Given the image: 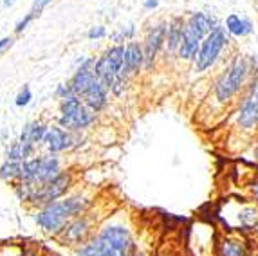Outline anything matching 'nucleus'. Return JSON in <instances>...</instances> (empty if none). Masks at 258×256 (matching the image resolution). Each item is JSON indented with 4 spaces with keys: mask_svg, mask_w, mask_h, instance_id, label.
I'll list each match as a JSON object with an SVG mask.
<instances>
[{
    "mask_svg": "<svg viewBox=\"0 0 258 256\" xmlns=\"http://www.w3.org/2000/svg\"><path fill=\"white\" fill-rule=\"evenodd\" d=\"M91 206L92 201H89L83 195L63 197L60 201H54L51 204L38 208V211L35 213V222L38 224V227L45 235L56 238L73 218L87 213Z\"/></svg>",
    "mask_w": 258,
    "mask_h": 256,
    "instance_id": "f257e3e1",
    "label": "nucleus"
},
{
    "mask_svg": "<svg viewBox=\"0 0 258 256\" xmlns=\"http://www.w3.org/2000/svg\"><path fill=\"white\" fill-rule=\"evenodd\" d=\"M92 238L98 247V256H134L138 251L132 229L121 220L105 222Z\"/></svg>",
    "mask_w": 258,
    "mask_h": 256,
    "instance_id": "f03ea898",
    "label": "nucleus"
},
{
    "mask_svg": "<svg viewBox=\"0 0 258 256\" xmlns=\"http://www.w3.org/2000/svg\"><path fill=\"white\" fill-rule=\"evenodd\" d=\"M251 74V63L245 56H235L229 65L224 69L215 80L213 85V99L217 105L224 107L233 101L235 96L240 94V90L247 87V80Z\"/></svg>",
    "mask_w": 258,
    "mask_h": 256,
    "instance_id": "7ed1b4c3",
    "label": "nucleus"
},
{
    "mask_svg": "<svg viewBox=\"0 0 258 256\" xmlns=\"http://www.w3.org/2000/svg\"><path fill=\"white\" fill-rule=\"evenodd\" d=\"M125 63V45L116 43L108 47L98 60H94V73L105 85L110 89L114 96H121L128 87V78L123 76Z\"/></svg>",
    "mask_w": 258,
    "mask_h": 256,
    "instance_id": "20e7f679",
    "label": "nucleus"
},
{
    "mask_svg": "<svg viewBox=\"0 0 258 256\" xmlns=\"http://www.w3.org/2000/svg\"><path fill=\"white\" fill-rule=\"evenodd\" d=\"M96 112L91 110L78 96L61 99L58 124L69 132H83L96 123Z\"/></svg>",
    "mask_w": 258,
    "mask_h": 256,
    "instance_id": "39448f33",
    "label": "nucleus"
},
{
    "mask_svg": "<svg viewBox=\"0 0 258 256\" xmlns=\"http://www.w3.org/2000/svg\"><path fill=\"white\" fill-rule=\"evenodd\" d=\"M61 171H63L61 159L56 154L38 155V157H31L22 162V180L33 186H42L49 182L60 175Z\"/></svg>",
    "mask_w": 258,
    "mask_h": 256,
    "instance_id": "423d86ee",
    "label": "nucleus"
},
{
    "mask_svg": "<svg viewBox=\"0 0 258 256\" xmlns=\"http://www.w3.org/2000/svg\"><path fill=\"white\" fill-rule=\"evenodd\" d=\"M229 43L228 31L224 26H219L208 34L204 42L201 43L197 58L194 60V71L197 74H203L210 71L211 67H215L217 61L222 58V52L226 51Z\"/></svg>",
    "mask_w": 258,
    "mask_h": 256,
    "instance_id": "0eeeda50",
    "label": "nucleus"
},
{
    "mask_svg": "<svg viewBox=\"0 0 258 256\" xmlns=\"http://www.w3.org/2000/svg\"><path fill=\"white\" fill-rule=\"evenodd\" d=\"M235 123L242 132H253L258 128V76H254L245 87L235 112Z\"/></svg>",
    "mask_w": 258,
    "mask_h": 256,
    "instance_id": "6e6552de",
    "label": "nucleus"
},
{
    "mask_svg": "<svg viewBox=\"0 0 258 256\" xmlns=\"http://www.w3.org/2000/svg\"><path fill=\"white\" fill-rule=\"evenodd\" d=\"M92 227H94V217H92L91 211H87V213L73 218L54 240H58L61 245L76 249L94 236V229Z\"/></svg>",
    "mask_w": 258,
    "mask_h": 256,
    "instance_id": "1a4fd4ad",
    "label": "nucleus"
},
{
    "mask_svg": "<svg viewBox=\"0 0 258 256\" xmlns=\"http://www.w3.org/2000/svg\"><path fill=\"white\" fill-rule=\"evenodd\" d=\"M85 139L82 132H69L61 128L60 124H51L47 128L43 146L47 148V154H61V152H73V150L82 148Z\"/></svg>",
    "mask_w": 258,
    "mask_h": 256,
    "instance_id": "9d476101",
    "label": "nucleus"
},
{
    "mask_svg": "<svg viewBox=\"0 0 258 256\" xmlns=\"http://www.w3.org/2000/svg\"><path fill=\"white\" fill-rule=\"evenodd\" d=\"M166 27L168 22H159L148 29L145 42H143V49H145V71H152L157 61V56L164 49L166 43Z\"/></svg>",
    "mask_w": 258,
    "mask_h": 256,
    "instance_id": "9b49d317",
    "label": "nucleus"
},
{
    "mask_svg": "<svg viewBox=\"0 0 258 256\" xmlns=\"http://www.w3.org/2000/svg\"><path fill=\"white\" fill-rule=\"evenodd\" d=\"M47 128L49 126L43 123V121H29L26 126L22 128L18 141L22 143V146H24V150H26L27 159L33 157L36 146L43 145V139H45Z\"/></svg>",
    "mask_w": 258,
    "mask_h": 256,
    "instance_id": "f8f14e48",
    "label": "nucleus"
},
{
    "mask_svg": "<svg viewBox=\"0 0 258 256\" xmlns=\"http://www.w3.org/2000/svg\"><path fill=\"white\" fill-rule=\"evenodd\" d=\"M145 69V49L143 43L130 40L125 45V63H123V76L134 78Z\"/></svg>",
    "mask_w": 258,
    "mask_h": 256,
    "instance_id": "ddd939ff",
    "label": "nucleus"
},
{
    "mask_svg": "<svg viewBox=\"0 0 258 256\" xmlns=\"http://www.w3.org/2000/svg\"><path fill=\"white\" fill-rule=\"evenodd\" d=\"M215 256H253V252L244 236L226 235L215 243Z\"/></svg>",
    "mask_w": 258,
    "mask_h": 256,
    "instance_id": "4468645a",
    "label": "nucleus"
},
{
    "mask_svg": "<svg viewBox=\"0 0 258 256\" xmlns=\"http://www.w3.org/2000/svg\"><path fill=\"white\" fill-rule=\"evenodd\" d=\"M108 94H110V89L96 76V80L89 85V89L83 92L80 99H82L91 110H94L96 114H98V112H101L108 105Z\"/></svg>",
    "mask_w": 258,
    "mask_h": 256,
    "instance_id": "2eb2a0df",
    "label": "nucleus"
},
{
    "mask_svg": "<svg viewBox=\"0 0 258 256\" xmlns=\"http://www.w3.org/2000/svg\"><path fill=\"white\" fill-rule=\"evenodd\" d=\"M186 29V18L182 17H173L168 22L166 27V43H164V51L166 56H177L179 47H181L182 36H184Z\"/></svg>",
    "mask_w": 258,
    "mask_h": 256,
    "instance_id": "dca6fc26",
    "label": "nucleus"
},
{
    "mask_svg": "<svg viewBox=\"0 0 258 256\" xmlns=\"http://www.w3.org/2000/svg\"><path fill=\"white\" fill-rule=\"evenodd\" d=\"M186 26L204 40L208 34H210L213 29H217L220 24L213 15L204 13V11H195V13H191L188 18H186Z\"/></svg>",
    "mask_w": 258,
    "mask_h": 256,
    "instance_id": "f3484780",
    "label": "nucleus"
},
{
    "mask_svg": "<svg viewBox=\"0 0 258 256\" xmlns=\"http://www.w3.org/2000/svg\"><path fill=\"white\" fill-rule=\"evenodd\" d=\"M203 42L204 40L201 38L199 34H195L194 31L186 26L181 47H179V52H177V58H179L181 61H191V63H194V60L197 58L199 49H201V43Z\"/></svg>",
    "mask_w": 258,
    "mask_h": 256,
    "instance_id": "a211bd4d",
    "label": "nucleus"
},
{
    "mask_svg": "<svg viewBox=\"0 0 258 256\" xmlns=\"http://www.w3.org/2000/svg\"><path fill=\"white\" fill-rule=\"evenodd\" d=\"M224 27L228 31V34L235 36V38H244V36H249L253 33V24L247 18L240 17L237 13H231L226 17V22H224Z\"/></svg>",
    "mask_w": 258,
    "mask_h": 256,
    "instance_id": "6ab92c4d",
    "label": "nucleus"
},
{
    "mask_svg": "<svg viewBox=\"0 0 258 256\" xmlns=\"http://www.w3.org/2000/svg\"><path fill=\"white\" fill-rule=\"evenodd\" d=\"M0 180L9 182L11 186L22 180V162L18 161H8L0 164Z\"/></svg>",
    "mask_w": 258,
    "mask_h": 256,
    "instance_id": "aec40b11",
    "label": "nucleus"
},
{
    "mask_svg": "<svg viewBox=\"0 0 258 256\" xmlns=\"http://www.w3.org/2000/svg\"><path fill=\"white\" fill-rule=\"evenodd\" d=\"M0 256H36L35 251H31L26 245L17 243H2L0 245Z\"/></svg>",
    "mask_w": 258,
    "mask_h": 256,
    "instance_id": "412c9836",
    "label": "nucleus"
},
{
    "mask_svg": "<svg viewBox=\"0 0 258 256\" xmlns=\"http://www.w3.org/2000/svg\"><path fill=\"white\" fill-rule=\"evenodd\" d=\"M6 159H8V161H18V162L27 161L26 150H24V146H22V143L18 141V139L8 146V150H6Z\"/></svg>",
    "mask_w": 258,
    "mask_h": 256,
    "instance_id": "4be33fe9",
    "label": "nucleus"
},
{
    "mask_svg": "<svg viewBox=\"0 0 258 256\" xmlns=\"http://www.w3.org/2000/svg\"><path fill=\"white\" fill-rule=\"evenodd\" d=\"M31 99H33V92H31V89H29V85H24L20 89V92L17 94V98H15V105L17 107H27L31 103Z\"/></svg>",
    "mask_w": 258,
    "mask_h": 256,
    "instance_id": "5701e85b",
    "label": "nucleus"
},
{
    "mask_svg": "<svg viewBox=\"0 0 258 256\" xmlns=\"http://www.w3.org/2000/svg\"><path fill=\"white\" fill-rule=\"evenodd\" d=\"M134 33H136V27L134 26H128L126 29H121L119 33L112 34V40L116 43H123V42H130L134 36Z\"/></svg>",
    "mask_w": 258,
    "mask_h": 256,
    "instance_id": "b1692460",
    "label": "nucleus"
},
{
    "mask_svg": "<svg viewBox=\"0 0 258 256\" xmlns=\"http://www.w3.org/2000/svg\"><path fill=\"white\" fill-rule=\"evenodd\" d=\"M54 96H56L58 99H67V98H71V96H74V94H73V89H71V83H69V81H67V83H60V85L56 87Z\"/></svg>",
    "mask_w": 258,
    "mask_h": 256,
    "instance_id": "393cba45",
    "label": "nucleus"
},
{
    "mask_svg": "<svg viewBox=\"0 0 258 256\" xmlns=\"http://www.w3.org/2000/svg\"><path fill=\"white\" fill-rule=\"evenodd\" d=\"M87 36L91 40H99V38H105L107 36V29L103 26H96V27H91V31L87 33Z\"/></svg>",
    "mask_w": 258,
    "mask_h": 256,
    "instance_id": "a878e982",
    "label": "nucleus"
},
{
    "mask_svg": "<svg viewBox=\"0 0 258 256\" xmlns=\"http://www.w3.org/2000/svg\"><path fill=\"white\" fill-rule=\"evenodd\" d=\"M49 2H52V0H35V4H33V8H31L29 13L33 15V17H40V13H42L43 9H45V6L49 4Z\"/></svg>",
    "mask_w": 258,
    "mask_h": 256,
    "instance_id": "bb28decb",
    "label": "nucleus"
},
{
    "mask_svg": "<svg viewBox=\"0 0 258 256\" xmlns=\"http://www.w3.org/2000/svg\"><path fill=\"white\" fill-rule=\"evenodd\" d=\"M33 20H35V17H33V15H31V13H27L26 17L22 18V20L17 24V27H15V33H17V34H20L22 31L26 29V27L29 26V24H31V22H33Z\"/></svg>",
    "mask_w": 258,
    "mask_h": 256,
    "instance_id": "cd10ccee",
    "label": "nucleus"
},
{
    "mask_svg": "<svg viewBox=\"0 0 258 256\" xmlns=\"http://www.w3.org/2000/svg\"><path fill=\"white\" fill-rule=\"evenodd\" d=\"M11 45H13V38H11V36H6V38L0 40V54H2L8 47H11Z\"/></svg>",
    "mask_w": 258,
    "mask_h": 256,
    "instance_id": "c85d7f7f",
    "label": "nucleus"
},
{
    "mask_svg": "<svg viewBox=\"0 0 258 256\" xmlns=\"http://www.w3.org/2000/svg\"><path fill=\"white\" fill-rule=\"evenodd\" d=\"M251 195L254 199V204L258 206V179H254L253 184H251Z\"/></svg>",
    "mask_w": 258,
    "mask_h": 256,
    "instance_id": "c756f323",
    "label": "nucleus"
},
{
    "mask_svg": "<svg viewBox=\"0 0 258 256\" xmlns=\"http://www.w3.org/2000/svg\"><path fill=\"white\" fill-rule=\"evenodd\" d=\"M159 6V0H145V8L147 9H155Z\"/></svg>",
    "mask_w": 258,
    "mask_h": 256,
    "instance_id": "7c9ffc66",
    "label": "nucleus"
},
{
    "mask_svg": "<svg viewBox=\"0 0 258 256\" xmlns=\"http://www.w3.org/2000/svg\"><path fill=\"white\" fill-rule=\"evenodd\" d=\"M134 256H150V252L143 251V249H139V247H138V251H136V254H134Z\"/></svg>",
    "mask_w": 258,
    "mask_h": 256,
    "instance_id": "2f4dec72",
    "label": "nucleus"
},
{
    "mask_svg": "<svg viewBox=\"0 0 258 256\" xmlns=\"http://www.w3.org/2000/svg\"><path fill=\"white\" fill-rule=\"evenodd\" d=\"M157 256H175V254H173L172 251H163V252H159Z\"/></svg>",
    "mask_w": 258,
    "mask_h": 256,
    "instance_id": "473e14b6",
    "label": "nucleus"
},
{
    "mask_svg": "<svg viewBox=\"0 0 258 256\" xmlns=\"http://www.w3.org/2000/svg\"><path fill=\"white\" fill-rule=\"evenodd\" d=\"M17 0H4V6H13Z\"/></svg>",
    "mask_w": 258,
    "mask_h": 256,
    "instance_id": "72a5a7b5",
    "label": "nucleus"
},
{
    "mask_svg": "<svg viewBox=\"0 0 258 256\" xmlns=\"http://www.w3.org/2000/svg\"><path fill=\"white\" fill-rule=\"evenodd\" d=\"M254 4H256V8H258V0H254Z\"/></svg>",
    "mask_w": 258,
    "mask_h": 256,
    "instance_id": "f704fd0d",
    "label": "nucleus"
}]
</instances>
